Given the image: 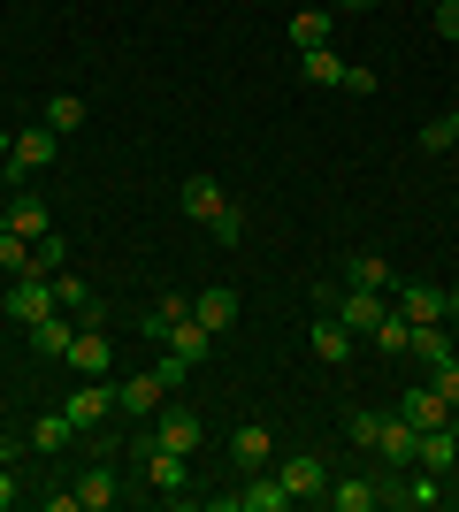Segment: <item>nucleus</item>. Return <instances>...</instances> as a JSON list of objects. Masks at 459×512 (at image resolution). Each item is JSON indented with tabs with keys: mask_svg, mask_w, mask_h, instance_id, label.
<instances>
[{
	"mask_svg": "<svg viewBox=\"0 0 459 512\" xmlns=\"http://www.w3.org/2000/svg\"><path fill=\"white\" fill-rule=\"evenodd\" d=\"M62 413L77 421V436H85V428H108L115 421V383L108 375H77V390L62 398Z\"/></svg>",
	"mask_w": 459,
	"mask_h": 512,
	"instance_id": "obj_1",
	"label": "nucleus"
},
{
	"mask_svg": "<svg viewBox=\"0 0 459 512\" xmlns=\"http://www.w3.org/2000/svg\"><path fill=\"white\" fill-rule=\"evenodd\" d=\"M146 436H153V444H169V451H184V459H192V451H199V436H207V421H199L192 406H176V398H161V413L146 421Z\"/></svg>",
	"mask_w": 459,
	"mask_h": 512,
	"instance_id": "obj_2",
	"label": "nucleus"
},
{
	"mask_svg": "<svg viewBox=\"0 0 459 512\" xmlns=\"http://www.w3.org/2000/svg\"><path fill=\"white\" fill-rule=\"evenodd\" d=\"M322 306H329L337 321H345L352 337H368L375 321L391 314V299H383V291H352V283H345V291H322Z\"/></svg>",
	"mask_w": 459,
	"mask_h": 512,
	"instance_id": "obj_3",
	"label": "nucleus"
},
{
	"mask_svg": "<svg viewBox=\"0 0 459 512\" xmlns=\"http://www.w3.org/2000/svg\"><path fill=\"white\" fill-rule=\"evenodd\" d=\"M176 207H184V222H199V230H215V222H222L230 207H238V199L222 192L215 176H184V192H176Z\"/></svg>",
	"mask_w": 459,
	"mask_h": 512,
	"instance_id": "obj_4",
	"label": "nucleus"
},
{
	"mask_svg": "<svg viewBox=\"0 0 459 512\" xmlns=\"http://www.w3.org/2000/svg\"><path fill=\"white\" fill-rule=\"evenodd\" d=\"M276 482L291 490V505H299V497H322L329 490V459L322 451H291L284 467H276Z\"/></svg>",
	"mask_w": 459,
	"mask_h": 512,
	"instance_id": "obj_5",
	"label": "nucleus"
},
{
	"mask_svg": "<svg viewBox=\"0 0 459 512\" xmlns=\"http://www.w3.org/2000/svg\"><path fill=\"white\" fill-rule=\"evenodd\" d=\"M0 222H8V230H16V237H31V245H39V237H54V222H46V199L31 192V184H16V192H8V207H0Z\"/></svg>",
	"mask_w": 459,
	"mask_h": 512,
	"instance_id": "obj_6",
	"label": "nucleus"
},
{
	"mask_svg": "<svg viewBox=\"0 0 459 512\" xmlns=\"http://www.w3.org/2000/svg\"><path fill=\"white\" fill-rule=\"evenodd\" d=\"M108 360H115V344H108V329L100 321H77V344H69V375H108Z\"/></svg>",
	"mask_w": 459,
	"mask_h": 512,
	"instance_id": "obj_7",
	"label": "nucleus"
},
{
	"mask_svg": "<svg viewBox=\"0 0 459 512\" xmlns=\"http://www.w3.org/2000/svg\"><path fill=\"white\" fill-rule=\"evenodd\" d=\"M161 398H169V390H161V375H131V383H115V413H123V421H153V413H161Z\"/></svg>",
	"mask_w": 459,
	"mask_h": 512,
	"instance_id": "obj_8",
	"label": "nucleus"
},
{
	"mask_svg": "<svg viewBox=\"0 0 459 512\" xmlns=\"http://www.w3.org/2000/svg\"><path fill=\"white\" fill-rule=\"evenodd\" d=\"M184 482H192V474H184V451H169V444L146 436V490L153 497H184Z\"/></svg>",
	"mask_w": 459,
	"mask_h": 512,
	"instance_id": "obj_9",
	"label": "nucleus"
},
{
	"mask_svg": "<svg viewBox=\"0 0 459 512\" xmlns=\"http://www.w3.org/2000/svg\"><path fill=\"white\" fill-rule=\"evenodd\" d=\"M8 314H16L23 329L46 321V314H54V276H16V283H8Z\"/></svg>",
	"mask_w": 459,
	"mask_h": 512,
	"instance_id": "obj_10",
	"label": "nucleus"
},
{
	"mask_svg": "<svg viewBox=\"0 0 459 512\" xmlns=\"http://www.w3.org/2000/svg\"><path fill=\"white\" fill-rule=\"evenodd\" d=\"M230 505H238V512H291V490L268 467H253V474H245V490H230Z\"/></svg>",
	"mask_w": 459,
	"mask_h": 512,
	"instance_id": "obj_11",
	"label": "nucleus"
},
{
	"mask_svg": "<svg viewBox=\"0 0 459 512\" xmlns=\"http://www.w3.org/2000/svg\"><path fill=\"white\" fill-rule=\"evenodd\" d=\"M215 329H199V321L192 314H184V321H169V337H161V352H176V360H184V367H207V352H215Z\"/></svg>",
	"mask_w": 459,
	"mask_h": 512,
	"instance_id": "obj_12",
	"label": "nucleus"
},
{
	"mask_svg": "<svg viewBox=\"0 0 459 512\" xmlns=\"http://www.w3.org/2000/svg\"><path fill=\"white\" fill-rule=\"evenodd\" d=\"M69 344H77V314L54 306L46 321H31V352H39V360H69Z\"/></svg>",
	"mask_w": 459,
	"mask_h": 512,
	"instance_id": "obj_13",
	"label": "nucleus"
},
{
	"mask_svg": "<svg viewBox=\"0 0 459 512\" xmlns=\"http://www.w3.org/2000/svg\"><path fill=\"white\" fill-rule=\"evenodd\" d=\"M192 321H199V329H215V337H230V329H238V291H230V283L199 291V299H192Z\"/></svg>",
	"mask_w": 459,
	"mask_h": 512,
	"instance_id": "obj_14",
	"label": "nucleus"
},
{
	"mask_svg": "<svg viewBox=\"0 0 459 512\" xmlns=\"http://www.w3.org/2000/svg\"><path fill=\"white\" fill-rule=\"evenodd\" d=\"M306 344H314V360H322V367H345V360H352V329L329 314V306H322V321L306 329Z\"/></svg>",
	"mask_w": 459,
	"mask_h": 512,
	"instance_id": "obj_15",
	"label": "nucleus"
},
{
	"mask_svg": "<svg viewBox=\"0 0 459 512\" xmlns=\"http://www.w3.org/2000/svg\"><path fill=\"white\" fill-rule=\"evenodd\" d=\"M414 467H429V474H452V467H459V428H452V421H444V428H421Z\"/></svg>",
	"mask_w": 459,
	"mask_h": 512,
	"instance_id": "obj_16",
	"label": "nucleus"
},
{
	"mask_svg": "<svg viewBox=\"0 0 459 512\" xmlns=\"http://www.w3.org/2000/svg\"><path fill=\"white\" fill-rule=\"evenodd\" d=\"M322 505L329 512H375V474H329Z\"/></svg>",
	"mask_w": 459,
	"mask_h": 512,
	"instance_id": "obj_17",
	"label": "nucleus"
},
{
	"mask_svg": "<svg viewBox=\"0 0 459 512\" xmlns=\"http://www.w3.org/2000/svg\"><path fill=\"white\" fill-rule=\"evenodd\" d=\"M398 413H406L414 428H444V421H452V406H444V390H437V383H406Z\"/></svg>",
	"mask_w": 459,
	"mask_h": 512,
	"instance_id": "obj_18",
	"label": "nucleus"
},
{
	"mask_svg": "<svg viewBox=\"0 0 459 512\" xmlns=\"http://www.w3.org/2000/svg\"><path fill=\"white\" fill-rule=\"evenodd\" d=\"M230 459H238L245 474H253V467H268V459H276V436H268V421H245V428H230Z\"/></svg>",
	"mask_w": 459,
	"mask_h": 512,
	"instance_id": "obj_19",
	"label": "nucleus"
},
{
	"mask_svg": "<svg viewBox=\"0 0 459 512\" xmlns=\"http://www.w3.org/2000/svg\"><path fill=\"white\" fill-rule=\"evenodd\" d=\"M115 497H123V490H115V451H108L92 474H77V505H85V512H108Z\"/></svg>",
	"mask_w": 459,
	"mask_h": 512,
	"instance_id": "obj_20",
	"label": "nucleus"
},
{
	"mask_svg": "<svg viewBox=\"0 0 459 512\" xmlns=\"http://www.w3.org/2000/svg\"><path fill=\"white\" fill-rule=\"evenodd\" d=\"M345 283H352V291H383V299H391V260H383V253H352Z\"/></svg>",
	"mask_w": 459,
	"mask_h": 512,
	"instance_id": "obj_21",
	"label": "nucleus"
},
{
	"mask_svg": "<svg viewBox=\"0 0 459 512\" xmlns=\"http://www.w3.org/2000/svg\"><path fill=\"white\" fill-rule=\"evenodd\" d=\"M391 306H398L406 321H444V291H437V283H406Z\"/></svg>",
	"mask_w": 459,
	"mask_h": 512,
	"instance_id": "obj_22",
	"label": "nucleus"
},
{
	"mask_svg": "<svg viewBox=\"0 0 459 512\" xmlns=\"http://www.w3.org/2000/svg\"><path fill=\"white\" fill-rule=\"evenodd\" d=\"M329 23H337V8H299V16H291V46H299V54L329 46Z\"/></svg>",
	"mask_w": 459,
	"mask_h": 512,
	"instance_id": "obj_23",
	"label": "nucleus"
},
{
	"mask_svg": "<svg viewBox=\"0 0 459 512\" xmlns=\"http://www.w3.org/2000/svg\"><path fill=\"white\" fill-rule=\"evenodd\" d=\"M69 436H77V421H69L62 406H54V413H39V421H31V451H46V459H54V451H69Z\"/></svg>",
	"mask_w": 459,
	"mask_h": 512,
	"instance_id": "obj_24",
	"label": "nucleus"
},
{
	"mask_svg": "<svg viewBox=\"0 0 459 512\" xmlns=\"http://www.w3.org/2000/svg\"><path fill=\"white\" fill-rule=\"evenodd\" d=\"M299 77H306V85H322V92H337V85H345V54L314 46V54H299Z\"/></svg>",
	"mask_w": 459,
	"mask_h": 512,
	"instance_id": "obj_25",
	"label": "nucleus"
},
{
	"mask_svg": "<svg viewBox=\"0 0 459 512\" xmlns=\"http://www.w3.org/2000/svg\"><path fill=\"white\" fill-rule=\"evenodd\" d=\"M406 337H414V321L398 314V306H391V314H383V321H375V329H368V344H375V352H383V360H406Z\"/></svg>",
	"mask_w": 459,
	"mask_h": 512,
	"instance_id": "obj_26",
	"label": "nucleus"
},
{
	"mask_svg": "<svg viewBox=\"0 0 459 512\" xmlns=\"http://www.w3.org/2000/svg\"><path fill=\"white\" fill-rule=\"evenodd\" d=\"M184 314H192V299H176V291H169V299H153V306H146V321H138V329L161 344V337H169V321H184Z\"/></svg>",
	"mask_w": 459,
	"mask_h": 512,
	"instance_id": "obj_27",
	"label": "nucleus"
},
{
	"mask_svg": "<svg viewBox=\"0 0 459 512\" xmlns=\"http://www.w3.org/2000/svg\"><path fill=\"white\" fill-rule=\"evenodd\" d=\"M46 130H85V100H77V92H54V100H46Z\"/></svg>",
	"mask_w": 459,
	"mask_h": 512,
	"instance_id": "obj_28",
	"label": "nucleus"
},
{
	"mask_svg": "<svg viewBox=\"0 0 459 512\" xmlns=\"http://www.w3.org/2000/svg\"><path fill=\"white\" fill-rule=\"evenodd\" d=\"M0 276H31V237H16L0 222Z\"/></svg>",
	"mask_w": 459,
	"mask_h": 512,
	"instance_id": "obj_29",
	"label": "nucleus"
},
{
	"mask_svg": "<svg viewBox=\"0 0 459 512\" xmlns=\"http://www.w3.org/2000/svg\"><path fill=\"white\" fill-rule=\"evenodd\" d=\"M62 260H69L62 237H39V245H31V276H62Z\"/></svg>",
	"mask_w": 459,
	"mask_h": 512,
	"instance_id": "obj_30",
	"label": "nucleus"
},
{
	"mask_svg": "<svg viewBox=\"0 0 459 512\" xmlns=\"http://www.w3.org/2000/svg\"><path fill=\"white\" fill-rule=\"evenodd\" d=\"M452 146H459L452 115H437V123H421V153H452Z\"/></svg>",
	"mask_w": 459,
	"mask_h": 512,
	"instance_id": "obj_31",
	"label": "nucleus"
},
{
	"mask_svg": "<svg viewBox=\"0 0 459 512\" xmlns=\"http://www.w3.org/2000/svg\"><path fill=\"white\" fill-rule=\"evenodd\" d=\"M337 92H352V100H375V69L345 62V85H337Z\"/></svg>",
	"mask_w": 459,
	"mask_h": 512,
	"instance_id": "obj_32",
	"label": "nucleus"
},
{
	"mask_svg": "<svg viewBox=\"0 0 459 512\" xmlns=\"http://www.w3.org/2000/svg\"><path fill=\"white\" fill-rule=\"evenodd\" d=\"M429 383L444 390V406H459V360H452V352H444V360H437V375H429Z\"/></svg>",
	"mask_w": 459,
	"mask_h": 512,
	"instance_id": "obj_33",
	"label": "nucleus"
},
{
	"mask_svg": "<svg viewBox=\"0 0 459 512\" xmlns=\"http://www.w3.org/2000/svg\"><path fill=\"white\" fill-rule=\"evenodd\" d=\"M153 375H161V390H169V398H176V390H184V375H192V367L176 360V352H161V367H153Z\"/></svg>",
	"mask_w": 459,
	"mask_h": 512,
	"instance_id": "obj_34",
	"label": "nucleus"
},
{
	"mask_svg": "<svg viewBox=\"0 0 459 512\" xmlns=\"http://www.w3.org/2000/svg\"><path fill=\"white\" fill-rule=\"evenodd\" d=\"M238 230H245V214L230 207V214H222V222H215V230H207V237H215V245H238Z\"/></svg>",
	"mask_w": 459,
	"mask_h": 512,
	"instance_id": "obj_35",
	"label": "nucleus"
},
{
	"mask_svg": "<svg viewBox=\"0 0 459 512\" xmlns=\"http://www.w3.org/2000/svg\"><path fill=\"white\" fill-rule=\"evenodd\" d=\"M437 31H444V39L459 46V0H437Z\"/></svg>",
	"mask_w": 459,
	"mask_h": 512,
	"instance_id": "obj_36",
	"label": "nucleus"
},
{
	"mask_svg": "<svg viewBox=\"0 0 459 512\" xmlns=\"http://www.w3.org/2000/svg\"><path fill=\"white\" fill-rule=\"evenodd\" d=\"M16 497H23V490H16V474H8V467H0V512H8V505H16Z\"/></svg>",
	"mask_w": 459,
	"mask_h": 512,
	"instance_id": "obj_37",
	"label": "nucleus"
},
{
	"mask_svg": "<svg viewBox=\"0 0 459 512\" xmlns=\"http://www.w3.org/2000/svg\"><path fill=\"white\" fill-rule=\"evenodd\" d=\"M329 8H337V16H368L375 0H329Z\"/></svg>",
	"mask_w": 459,
	"mask_h": 512,
	"instance_id": "obj_38",
	"label": "nucleus"
},
{
	"mask_svg": "<svg viewBox=\"0 0 459 512\" xmlns=\"http://www.w3.org/2000/svg\"><path fill=\"white\" fill-rule=\"evenodd\" d=\"M444 329H459V291H444Z\"/></svg>",
	"mask_w": 459,
	"mask_h": 512,
	"instance_id": "obj_39",
	"label": "nucleus"
},
{
	"mask_svg": "<svg viewBox=\"0 0 459 512\" xmlns=\"http://www.w3.org/2000/svg\"><path fill=\"white\" fill-rule=\"evenodd\" d=\"M0 467H16V444H8V436H0Z\"/></svg>",
	"mask_w": 459,
	"mask_h": 512,
	"instance_id": "obj_40",
	"label": "nucleus"
},
{
	"mask_svg": "<svg viewBox=\"0 0 459 512\" xmlns=\"http://www.w3.org/2000/svg\"><path fill=\"white\" fill-rule=\"evenodd\" d=\"M8 146H16V138H8V130H0V161H8Z\"/></svg>",
	"mask_w": 459,
	"mask_h": 512,
	"instance_id": "obj_41",
	"label": "nucleus"
},
{
	"mask_svg": "<svg viewBox=\"0 0 459 512\" xmlns=\"http://www.w3.org/2000/svg\"><path fill=\"white\" fill-rule=\"evenodd\" d=\"M452 130H459V107H452Z\"/></svg>",
	"mask_w": 459,
	"mask_h": 512,
	"instance_id": "obj_42",
	"label": "nucleus"
}]
</instances>
